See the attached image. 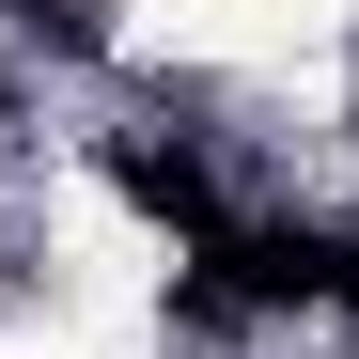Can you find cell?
I'll return each mask as SVG.
<instances>
[{"label": "cell", "instance_id": "6da1fadb", "mask_svg": "<svg viewBox=\"0 0 359 359\" xmlns=\"http://www.w3.org/2000/svg\"><path fill=\"white\" fill-rule=\"evenodd\" d=\"M109 188H126L141 219H188V234H203V156H188V141H109Z\"/></svg>", "mask_w": 359, "mask_h": 359}]
</instances>
